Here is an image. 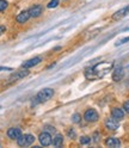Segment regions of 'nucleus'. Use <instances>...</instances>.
I'll use <instances>...</instances> for the list:
<instances>
[{
	"label": "nucleus",
	"mask_w": 129,
	"mask_h": 148,
	"mask_svg": "<svg viewBox=\"0 0 129 148\" xmlns=\"http://www.w3.org/2000/svg\"><path fill=\"white\" fill-rule=\"evenodd\" d=\"M114 63L113 62H100L96 64L95 67L87 68L85 72V75L87 79H99L103 78L105 74L113 68Z\"/></svg>",
	"instance_id": "f257e3e1"
},
{
	"label": "nucleus",
	"mask_w": 129,
	"mask_h": 148,
	"mask_svg": "<svg viewBox=\"0 0 129 148\" xmlns=\"http://www.w3.org/2000/svg\"><path fill=\"white\" fill-rule=\"evenodd\" d=\"M53 95H54V90H51V88H43V90H41L38 93H37V96H36V103H44V101H47V100H49L51 97H53Z\"/></svg>",
	"instance_id": "f03ea898"
},
{
	"label": "nucleus",
	"mask_w": 129,
	"mask_h": 148,
	"mask_svg": "<svg viewBox=\"0 0 129 148\" xmlns=\"http://www.w3.org/2000/svg\"><path fill=\"white\" fill-rule=\"evenodd\" d=\"M35 141V137L30 134H27V135H21L19 137L17 138V142L18 145H19L21 147H26V146H30L32 145Z\"/></svg>",
	"instance_id": "7ed1b4c3"
},
{
	"label": "nucleus",
	"mask_w": 129,
	"mask_h": 148,
	"mask_svg": "<svg viewBox=\"0 0 129 148\" xmlns=\"http://www.w3.org/2000/svg\"><path fill=\"white\" fill-rule=\"evenodd\" d=\"M98 112L95 110V109H89L86 112H85V115H84V118L86 119L87 122H96L97 119H98Z\"/></svg>",
	"instance_id": "20e7f679"
},
{
	"label": "nucleus",
	"mask_w": 129,
	"mask_h": 148,
	"mask_svg": "<svg viewBox=\"0 0 129 148\" xmlns=\"http://www.w3.org/2000/svg\"><path fill=\"white\" fill-rule=\"evenodd\" d=\"M38 140H40V142H41V145L42 146H49L50 143H51V136H50V134L49 133H47V132H44V133H41L40 134V137H38Z\"/></svg>",
	"instance_id": "39448f33"
},
{
	"label": "nucleus",
	"mask_w": 129,
	"mask_h": 148,
	"mask_svg": "<svg viewBox=\"0 0 129 148\" xmlns=\"http://www.w3.org/2000/svg\"><path fill=\"white\" fill-rule=\"evenodd\" d=\"M128 13H129V5L123 7V8H121V10H118L117 12H115L113 14V19L114 21H118V19H121V18H123L124 16H127Z\"/></svg>",
	"instance_id": "423d86ee"
},
{
	"label": "nucleus",
	"mask_w": 129,
	"mask_h": 148,
	"mask_svg": "<svg viewBox=\"0 0 129 148\" xmlns=\"http://www.w3.org/2000/svg\"><path fill=\"white\" fill-rule=\"evenodd\" d=\"M21 135H22V130L19 128H10L7 130V136L12 138V140H17Z\"/></svg>",
	"instance_id": "0eeeda50"
},
{
	"label": "nucleus",
	"mask_w": 129,
	"mask_h": 148,
	"mask_svg": "<svg viewBox=\"0 0 129 148\" xmlns=\"http://www.w3.org/2000/svg\"><path fill=\"white\" fill-rule=\"evenodd\" d=\"M111 116H113V118L116 119V121H121V119H123V117H124V111L119 108H114L111 110Z\"/></svg>",
	"instance_id": "6e6552de"
},
{
	"label": "nucleus",
	"mask_w": 129,
	"mask_h": 148,
	"mask_svg": "<svg viewBox=\"0 0 129 148\" xmlns=\"http://www.w3.org/2000/svg\"><path fill=\"white\" fill-rule=\"evenodd\" d=\"M27 74H29V71H18V72H16V73H13L12 75L10 77V80L11 81H14V80H21V79H23V78H25Z\"/></svg>",
	"instance_id": "1a4fd4ad"
},
{
	"label": "nucleus",
	"mask_w": 129,
	"mask_h": 148,
	"mask_svg": "<svg viewBox=\"0 0 129 148\" xmlns=\"http://www.w3.org/2000/svg\"><path fill=\"white\" fill-rule=\"evenodd\" d=\"M123 75H124V69L122 67H117V68H115V71L113 73V80L114 81H121Z\"/></svg>",
	"instance_id": "9d476101"
},
{
	"label": "nucleus",
	"mask_w": 129,
	"mask_h": 148,
	"mask_svg": "<svg viewBox=\"0 0 129 148\" xmlns=\"http://www.w3.org/2000/svg\"><path fill=\"white\" fill-rule=\"evenodd\" d=\"M40 62H41V58H34V59H30V60L25 61V62L22 64V67H23V68H30V67L36 66V64L40 63Z\"/></svg>",
	"instance_id": "9b49d317"
},
{
	"label": "nucleus",
	"mask_w": 129,
	"mask_h": 148,
	"mask_svg": "<svg viewBox=\"0 0 129 148\" xmlns=\"http://www.w3.org/2000/svg\"><path fill=\"white\" fill-rule=\"evenodd\" d=\"M105 127L109 129V130H116V129L118 128V121H116L115 118H109L106 119L105 122Z\"/></svg>",
	"instance_id": "f8f14e48"
},
{
	"label": "nucleus",
	"mask_w": 129,
	"mask_h": 148,
	"mask_svg": "<svg viewBox=\"0 0 129 148\" xmlns=\"http://www.w3.org/2000/svg\"><path fill=\"white\" fill-rule=\"evenodd\" d=\"M29 13H30V17H40L41 13H42V6L40 5H36V6H32L30 10H29Z\"/></svg>",
	"instance_id": "ddd939ff"
},
{
	"label": "nucleus",
	"mask_w": 129,
	"mask_h": 148,
	"mask_svg": "<svg viewBox=\"0 0 129 148\" xmlns=\"http://www.w3.org/2000/svg\"><path fill=\"white\" fill-rule=\"evenodd\" d=\"M29 18H30L29 11H23V12H21L17 16V22L18 23H26Z\"/></svg>",
	"instance_id": "4468645a"
},
{
	"label": "nucleus",
	"mask_w": 129,
	"mask_h": 148,
	"mask_svg": "<svg viewBox=\"0 0 129 148\" xmlns=\"http://www.w3.org/2000/svg\"><path fill=\"white\" fill-rule=\"evenodd\" d=\"M105 145L108 147H119L121 146V141L116 137H109L108 140L105 141Z\"/></svg>",
	"instance_id": "2eb2a0df"
},
{
	"label": "nucleus",
	"mask_w": 129,
	"mask_h": 148,
	"mask_svg": "<svg viewBox=\"0 0 129 148\" xmlns=\"http://www.w3.org/2000/svg\"><path fill=\"white\" fill-rule=\"evenodd\" d=\"M51 143L54 145V147H61L62 143H63V137L61 134H56L54 137H53V141Z\"/></svg>",
	"instance_id": "dca6fc26"
},
{
	"label": "nucleus",
	"mask_w": 129,
	"mask_h": 148,
	"mask_svg": "<svg viewBox=\"0 0 129 148\" xmlns=\"http://www.w3.org/2000/svg\"><path fill=\"white\" fill-rule=\"evenodd\" d=\"M90 141H91V140H90L89 136H82V137L80 138V143H81V145H89Z\"/></svg>",
	"instance_id": "f3484780"
},
{
	"label": "nucleus",
	"mask_w": 129,
	"mask_h": 148,
	"mask_svg": "<svg viewBox=\"0 0 129 148\" xmlns=\"http://www.w3.org/2000/svg\"><path fill=\"white\" fill-rule=\"evenodd\" d=\"M80 119H81V117H80L79 114H74V115L72 116V121L74 122V123H79V122H80Z\"/></svg>",
	"instance_id": "a211bd4d"
},
{
	"label": "nucleus",
	"mask_w": 129,
	"mask_h": 148,
	"mask_svg": "<svg viewBox=\"0 0 129 148\" xmlns=\"http://www.w3.org/2000/svg\"><path fill=\"white\" fill-rule=\"evenodd\" d=\"M6 7H7V1H5V0H0V12H3Z\"/></svg>",
	"instance_id": "6ab92c4d"
},
{
	"label": "nucleus",
	"mask_w": 129,
	"mask_h": 148,
	"mask_svg": "<svg viewBox=\"0 0 129 148\" xmlns=\"http://www.w3.org/2000/svg\"><path fill=\"white\" fill-rule=\"evenodd\" d=\"M58 5H59V0H51V1H50L47 6H48L49 8H53V7H56Z\"/></svg>",
	"instance_id": "aec40b11"
},
{
	"label": "nucleus",
	"mask_w": 129,
	"mask_h": 148,
	"mask_svg": "<svg viewBox=\"0 0 129 148\" xmlns=\"http://www.w3.org/2000/svg\"><path fill=\"white\" fill-rule=\"evenodd\" d=\"M129 41V36L128 37H126V38H122V40H119L117 43H116V45H121V44H123V43H127Z\"/></svg>",
	"instance_id": "412c9836"
},
{
	"label": "nucleus",
	"mask_w": 129,
	"mask_h": 148,
	"mask_svg": "<svg viewBox=\"0 0 129 148\" xmlns=\"http://www.w3.org/2000/svg\"><path fill=\"white\" fill-rule=\"evenodd\" d=\"M68 136H69L71 138H74V137H75V132L73 130V129H69V130H68Z\"/></svg>",
	"instance_id": "4be33fe9"
},
{
	"label": "nucleus",
	"mask_w": 129,
	"mask_h": 148,
	"mask_svg": "<svg viewBox=\"0 0 129 148\" xmlns=\"http://www.w3.org/2000/svg\"><path fill=\"white\" fill-rule=\"evenodd\" d=\"M123 109H124L126 112H128V114H129V100H128V101H126V103L123 104Z\"/></svg>",
	"instance_id": "5701e85b"
},
{
	"label": "nucleus",
	"mask_w": 129,
	"mask_h": 148,
	"mask_svg": "<svg viewBox=\"0 0 129 148\" xmlns=\"http://www.w3.org/2000/svg\"><path fill=\"white\" fill-rule=\"evenodd\" d=\"M93 136H95L93 140H95L96 142H97V141H99V134H98V133H95V135H93Z\"/></svg>",
	"instance_id": "b1692460"
},
{
	"label": "nucleus",
	"mask_w": 129,
	"mask_h": 148,
	"mask_svg": "<svg viewBox=\"0 0 129 148\" xmlns=\"http://www.w3.org/2000/svg\"><path fill=\"white\" fill-rule=\"evenodd\" d=\"M5 30H6V27H5V26H0V35L4 34V32H5Z\"/></svg>",
	"instance_id": "393cba45"
},
{
	"label": "nucleus",
	"mask_w": 129,
	"mask_h": 148,
	"mask_svg": "<svg viewBox=\"0 0 129 148\" xmlns=\"http://www.w3.org/2000/svg\"><path fill=\"white\" fill-rule=\"evenodd\" d=\"M1 71H8V68H5V67H0V72Z\"/></svg>",
	"instance_id": "a878e982"
}]
</instances>
